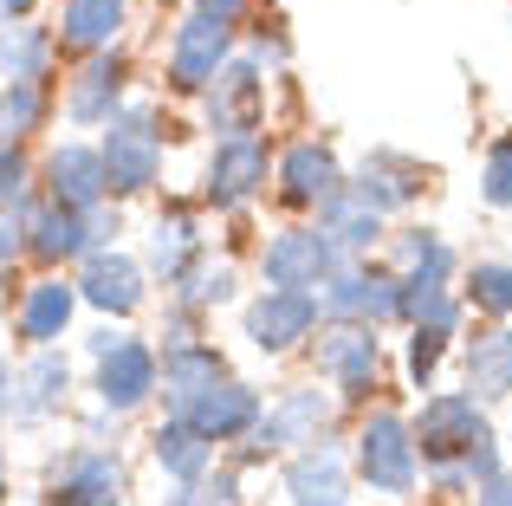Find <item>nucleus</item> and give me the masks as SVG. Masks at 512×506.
I'll return each instance as SVG.
<instances>
[{"label":"nucleus","mask_w":512,"mask_h":506,"mask_svg":"<svg viewBox=\"0 0 512 506\" xmlns=\"http://www.w3.org/2000/svg\"><path fill=\"white\" fill-rule=\"evenodd\" d=\"M104 182H111V195H143L163 182V130H156V111L150 104H124V111L104 124Z\"/></svg>","instance_id":"obj_1"},{"label":"nucleus","mask_w":512,"mask_h":506,"mask_svg":"<svg viewBox=\"0 0 512 506\" xmlns=\"http://www.w3.org/2000/svg\"><path fill=\"white\" fill-rule=\"evenodd\" d=\"M409 435H415V455H422V468H461L474 448H487V442H493L487 409H480L467 390H441V396H428Z\"/></svg>","instance_id":"obj_2"},{"label":"nucleus","mask_w":512,"mask_h":506,"mask_svg":"<svg viewBox=\"0 0 512 506\" xmlns=\"http://www.w3.org/2000/svg\"><path fill=\"white\" fill-rule=\"evenodd\" d=\"M130 474L117 461V448H65L46 468V506H124Z\"/></svg>","instance_id":"obj_3"},{"label":"nucleus","mask_w":512,"mask_h":506,"mask_svg":"<svg viewBox=\"0 0 512 506\" xmlns=\"http://www.w3.org/2000/svg\"><path fill=\"white\" fill-rule=\"evenodd\" d=\"M318 312L338 318V325H389V318H402V279L383 273V266H338V273L318 286Z\"/></svg>","instance_id":"obj_4"},{"label":"nucleus","mask_w":512,"mask_h":506,"mask_svg":"<svg viewBox=\"0 0 512 506\" xmlns=\"http://www.w3.org/2000/svg\"><path fill=\"white\" fill-rule=\"evenodd\" d=\"M357 468L376 494H409L422 481V455H415V435L396 409H376L370 422L357 429Z\"/></svg>","instance_id":"obj_5"},{"label":"nucleus","mask_w":512,"mask_h":506,"mask_svg":"<svg viewBox=\"0 0 512 506\" xmlns=\"http://www.w3.org/2000/svg\"><path fill=\"white\" fill-rule=\"evenodd\" d=\"M338 266H350V260L331 247L325 228H286V234H273L266 253H260L266 286H279V292H312V299H318V286H325Z\"/></svg>","instance_id":"obj_6"},{"label":"nucleus","mask_w":512,"mask_h":506,"mask_svg":"<svg viewBox=\"0 0 512 506\" xmlns=\"http://www.w3.org/2000/svg\"><path fill=\"white\" fill-rule=\"evenodd\" d=\"M331 429V396L325 390H286L273 409H260V422H253V448L240 461H266L279 455V448H318Z\"/></svg>","instance_id":"obj_7"},{"label":"nucleus","mask_w":512,"mask_h":506,"mask_svg":"<svg viewBox=\"0 0 512 506\" xmlns=\"http://www.w3.org/2000/svg\"><path fill=\"white\" fill-rule=\"evenodd\" d=\"M227 59H234V26L208 20V13H188L175 26V46H169V85L175 91H208Z\"/></svg>","instance_id":"obj_8"},{"label":"nucleus","mask_w":512,"mask_h":506,"mask_svg":"<svg viewBox=\"0 0 512 506\" xmlns=\"http://www.w3.org/2000/svg\"><path fill=\"white\" fill-rule=\"evenodd\" d=\"M312 325H318V299H312V292H279V286H266L260 299L247 305V338H253V351H266V357L305 344V338H312Z\"/></svg>","instance_id":"obj_9"},{"label":"nucleus","mask_w":512,"mask_h":506,"mask_svg":"<svg viewBox=\"0 0 512 506\" xmlns=\"http://www.w3.org/2000/svg\"><path fill=\"white\" fill-rule=\"evenodd\" d=\"M98 409L104 416H130V409H143L156 396V351L143 338H124L111 357H98Z\"/></svg>","instance_id":"obj_10"},{"label":"nucleus","mask_w":512,"mask_h":506,"mask_svg":"<svg viewBox=\"0 0 512 506\" xmlns=\"http://www.w3.org/2000/svg\"><path fill=\"white\" fill-rule=\"evenodd\" d=\"M175 422H188L201 442L221 448V442H234V435H253V422H260V396H253L240 377H221L214 390H201Z\"/></svg>","instance_id":"obj_11"},{"label":"nucleus","mask_w":512,"mask_h":506,"mask_svg":"<svg viewBox=\"0 0 512 506\" xmlns=\"http://www.w3.org/2000/svg\"><path fill=\"white\" fill-rule=\"evenodd\" d=\"M104 195H111V182H104V156L91 143H59L46 156V202L91 215V208H104Z\"/></svg>","instance_id":"obj_12"},{"label":"nucleus","mask_w":512,"mask_h":506,"mask_svg":"<svg viewBox=\"0 0 512 506\" xmlns=\"http://www.w3.org/2000/svg\"><path fill=\"white\" fill-rule=\"evenodd\" d=\"M124 78H130V65H124V52H91L85 65H78V78H72V91H65V117L72 124H111L117 111H124Z\"/></svg>","instance_id":"obj_13"},{"label":"nucleus","mask_w":512,"mask_h":506,"mask_svg":"<svg viewBox=\"0 0 512 506\" xmlns=\"http://www.w3.org/2000/svg\"><path fill=\"white\" fill-rule=\"evenodd\" d=\"M266 143L260 137H234V143H214L208 156V202L214 208H247L253 195L266 189Z\"/></svg>","instance_id":"obj_14"},{"label":"nucleus","mask_w":512,"mask_h":506,"mask_svg":"<svg viewBox=\"0 0 512 506\" xmlns=\"http://www.w3.org/2000/svg\"><path fill=\"white\" fill-rule=\"evenodd\" d=\"M376 370H383V351H376V331L363 325H338L318 338V377H331L344 396H370Z\"/></svg>","instance_id":"obj_15"},{"label":"nucleus","mask_w":512,"mask_h":506,"mask_svg":"<svg viewBox=\"0 0 512 506\" xmlns=\"http://www.w3.org/2000/svg\"><path fill=\"white\" fill-rule=\"evenodd\" d=\"M208 124L221 130V143L234 137H253L260 124V65L253 59H227L208 85Z\"/></svg>","instance_id":"obj_16"},{"label":"nucleus","mask_w":512,"mask_h":506,"mask_svg":"<svg viewBox=\"0 0 512 506\" xmlns=\"http://www.w3.org/2000/svg\"><path fill=\"white\" fill-rule=\"evenodd\" d=\"M78 286V299L85 305H98L104 318H130L143 305V266L130 260V253H85V273L72 279Z\"/></svg>","instance_id":"obj_17"},{"label":"nucleus","mask_w":512,"mask_h":506,"mask_svg":"<svg viewBox=\"0 0 512 506\" xmlns=\"http://www.w3.org/2000/svg\"><path fill=\"white\" fill-rule=\"evenodd\" d=\"M65 390H72V364L59 351H33L20 370H13V396H7V416L13 422H46L65 409Z\"/></svg>","instance_id":"obj_18"},{"label":"nucleus","mask_w":512,"mask_h":506,"mask_svg":"<svg viewBox=\"0 0 512 506\" xmlns=\"http://www.w3.org/2000/svg\"><path fill=\"white\" fill-rule=\"evenodd\" d=\"M344 189V169L325 143H292L286 163H279V202L286 208H325Z\"/></svg>","instance_id":"obj_19"},{"label":"nucleus","mask_w":512,"mask_h":506,"mask_svg":"<svg viewBox=\"0 0 512 506\" xmlns=\"http://www.w3.org/2000/svg\"><path fill=\"white\" fill-rule=\"evenodd\" d=\"M227 377V364H221V351L214 344H175V351H163V364H156V390H163V403H169V416H182L188 403H195L201 390H214V383Z\"/></svg>","instance_id":"obj_20"},{"label":"nucleus","mask_w":512,"mask_h":506,"mask_svg":"<svg viewBox=\"0 0 512 506\" xmlns=\"http://www.w3.org/2000/svg\"><path fill=\"white\" fill-rule=\"evenodd\" d=\"M286 500L292 506H350V468H344L338 448L318 442V448H305V455H292Z\"/></svg>","instance_id":"obj_21"},{"label":"nucleus","mask_w":512,"mask_h":506,"mask_svg":"<svg viewBox=\"0 0 512 506\" xmlns=\"http://www.w3.org/2000/svg\"><path fill=\"white\" fill-rule=\"evenodd\" d=\"M72 312H78V286L72 279H39V286H26V299H20V338L33 344V351H52V344L65 338V325H72Z\"/></svg>","instance_id":"obj_22"},{"label":"nucleus","mask_w":512,"mask_h":506,"mask_svg":"<svg viewBox=\"0 0 512 506\" xmlns=\"http://www.w3.org/2000/svg\"><path fill=\"white\" fill-rule=\"evenodd\" d=\"M350 189H357L363 208L389 215V208H409V202H415V189H422V169H415L409 156H396V150H370V156H363V176L350 182Z\"/></svg>","instance_id":"obj_23"},{"label":"nucleus","mask_w":512,"mask_h":506,"mask_svg":"<svg viewBox=\"0 0 512 506\" xmlns=\"http://www.w3.org/2000/svg\"><path fill=\"white\" fill-rule=\"evenodd\" d=\"M467 396H474L480 409L512 396V325H493L467 344Z\"/></svg>","instance_id":"obj_24"},{"label":"nucleus","mask_w":512,"mask_h":506,"mask_svg":"<svg viewBox=\"0 0 512 506\" xmlns=\"http://www.w3.org/2000/svg\"><path fill=\"white\" fill-rule=\"evenodd\" d=\"M124 13H130V0H65L59 7V39L72 52H111V39L124 33Z\"/></svg>","instance_id":"obj_25"},{"label":"nucleus","mask_w":512,"mask_h":506,"mask_svg":"<svg viewBox=\"0 0 512 506\" xmlns=\"http://www.w3.org/2000/svg\"><path fill=\"white\" fill-rule=\"evenodd\" d=\"M201 260V228L188 208H163L150 228V273L163 279V286H175V279L188 273V266Z\"/></svg>","instance_id":"obj_26"},{"label":"nucleus","mask_w":512,"mask_h":506,"mask_svg":"<svg viewBox=\"0 0 512 506\" xmlns=\"http://www.w3.org/2000/svg\"><path fill=\"white\" fill-rule=\"evenodd\" d=\"M318 228L331 234V247H338L344 260H350V253H370L376 241H383V215H376V208H363L350 182H344L338 195H331L325 208H318Z\"/></svg>","instance_id":"obj_27"},{"label":"nucleus","mask_w":512,"mask_h":506,"mask_svg":"<svg viewBox=\"0 0 512 506\" xmlns=\"http://www.w3.org/2000/svg\"><path fill=\"white\" fill-rule=\"evenodd\" d=\"M52 59H59V39L46 33V26H0V72H7V85H46Z\"/></svg>","instance_id":"obj_28"},{"label":"nucleus","mask_w":512,"mask_h":506,"mask_svg":"<svg viewBox=\"0 0 512 506\" xmlns=\"http://www.w3.org/2000/svg\"><path fill=\"white\" fill-rule=\"evenodd\" d=\"M150 455H156V468L169 474L175 487H188V481H201V474H214V442H201L188 422H163V429L150 435Z\"/></svg>","instance_id":"obj_29"},{"label":"nucleus","mask_w":512,"mask_h":506,"mask_svg":"<svg viewBox=\"0 0 512 506\" xmlns=\"http://www.w3.org/2000/svg\"><path fill=\"white\" fill-rule=\"evenodd\" d=\"M26 253H39L46 266L85 260V215H72V208H59V202H39L33 228H26Z\"/></svg>","instance_id":"obj_30"},{"label":"nucleus","mask_w":512,"mask_h":506,"mask_svg":"<svg viewBox=\"0 0 512 506\" xmlns=\"http://www.w3.org/2000/svg\"><path fill=\"white\" fill-rule=\"evenodd\" d=\"M448 273H454V247L441 241L435 228L396 234V279H415V286H448Z\"/></svg>","instance_id":"obj_31"},{"label":"nucleus","mask_w":512,"mask_h":506,"mask_svg":"<svg viewBox=\"0 0 512 506\" xmlns=\"http://www.w3.org/2000/svg\"><path fill=\"white\" fill-rule=\"evenodd\" d=\"M227 299H234V266L227 260H208V253H201V260L175 279V305H182V312H208V305H227Z\"/></svg>","instance_id":"obj_32"},{"label":"nucleus","mask_w":512,"mask_h":506,"mask_svg":"<svg viewBox=\"0 0 512 506\" xmlns=\"http://www.w3.org/2000/svg\"><path fill=\"white\" fill-rule=\"evenodd\" d=\"M402 318H409L415 331L454 338V325H461V305H454L448 286H415V279H402Z\"/></svg>","instance_id":"obj_33"},{"label":"nucleus","mask_w":512,"mask_h":506,"mask_svg":"<svg viewBox=\"0 0 512 506\" xmlns=\"http://www.w3.org/2000/svg\"><path fill=\"white\" fill-rule=\"evenodd\" d=\"M0 91H7V143L33 137L52 111V85H0Z\"/></svg>","instance_id":"obj_34"},{"label":"nucleus","mask_w":512,"mask_h":506,"mask_svg":"<svg viewBox=\"0 0 512 506\" xmlns=\"http://www.w3.org/2000/svg\"><path fill=\"white\" fill-rule=\"evenodd\" d=\"M163 506H240V481H234V468H221V474H201V481L175 487V494H169Z\"/></svg>","instance_id":"obj_35"},{"label":"nucleus","mask_w":512,"mask_h":506,"mask_svg":"<svg viewBox=\"0 0 512 506\" xmlns=\"http://www.w3.org/2000/svg\"><path fill=\"white\" fill-rule=\"evenodd\" d=\"M474 305L480 312H500V318H512V266H500V260H487V266H474Z\"/></svg>","instance_id":"obj_36"},{"label":"nucleus","mask_w":512,"mask_h":506,"mask_svg":"<svg viewBox=\"0 0 512 506\" xmlns=\"http://www.w3.org/2000/svg\"><path fill=\"white\" fill-rule=\"evenodd\" d=\"M480 195H487V208H512V130L487 150V176H480Z\"/></svg>","instance_id":"obj_37"},{"label":"nucleus","mask_w":512,"mask_h":506,"mask_svg":"<svg viewBox=\"0 0 512 506\" xmlns=\"http://www.w3.org/2000/svg\"><path fill=\"white\" fill-rule=\"evenodd\" d=\"M26 228H33V202L20 195V202L0 208V273H7V266L26 253Z\"/></svg>","instance_id":"obj_38"},{"label":"nucleus","mask_w":512,"mask_h":506,"mask_svg":"<svg viewBox=\"0 0 512 506\" xmlns=\"http://www.w3.org/2000/svg\"><path fill=\"white\" fill-rule=\"evenodd\" d=\"M26 182H33V163H26V150H20V143H0V208L20 202Z\"/></svg>","instance_id":"obj_39"},{"label":"nucleus","mask_w":512,"mask_h":506,"mask_svg":"<svg viewBox=\"0 0 512 506\" xmlns=\"http://www.w3.org/2000/svg\"><path fill=\"white\" fill-rule=\"evenodd\" d=\"M441 351H448V338H435V331H415V338H409V377L422 383V390L435 383V370H441Z\"/></svg>","instance_id":"obj_40"},{"label":"nucleus","mask_w":512,"mask_h":506,"mask_svg":"<svg viewBox=\"0 0 512 506\" xmlns=\"http://www.w3.org/2000/svg\"><path fill=\"white\" fill-rule=\"evenodd\" d=\"M117 234H124V215H117V208H91L85 215V253H111Z\"/></svg>","instance_id":"obj_41"},{"label":"nucleus","mask_w":512,"mask_h":506,"mask_svg":"<svg viewBox=\"0 0 512 506\" xmlns=\"http://www.w3.org/2000/svg\"><path fill=\"white\" fill-rule=\"evenodd\" d=\"M286 59H292V46L279 33H260V39H253V65H286Z\"/></svg>","instance_id":"obj_42"},{"label":"nucleus","mask_w":512,"mask_h":506,"mask_svg":"<svg viewBox=\"0 0 512 506\" xmlns=\"http://www.w3.org/2000/svg\"><path fill=\"white\" fill-rule=\"evenodd\" d=\"M474 506H512V474H493L487 487H474Z\"/></svg>","instance_id":"obj_43"},{"label":"nucleus","mask_w":512,"mask_h":506,"mask_svg":"<svg viewBox=\"0 0 512 506\" xmlns=\"http://www.w3.org/2000/svg\"><path fill=\"white\" fill-rule=\"evenodd\" d=\"M240 7H247V0H195V13H208V20H227V26L240 20Z\"/></svg>","instance_id":"obj_44"},{"label":"nucleus","mask_w":512,"mask_h":506,"mask_svg":"<svg viewBox=\"0 0 512 506\" xmlns=\"http://www.w3.org/2000/svg\"><path fill=\"white\" fill-rule=\"evenodd\" d=\"M117 344H124V331H111V325H104V331H91V338H85V351H91V357H111Z\"/></svg>","instance_id":"obj_45"},{"label":"nucleus","mask_w":512,"mask_h":506,"mask_svg":"<svg viewBox=\"0 0 512 506\" xmlns=\"http://www.w3.org/2000/svg\"><path fill=\"white\" fill-rule=\"evenodd\" d=\"M33 13V0H0V26H20Z\"/></svg>","instance_id":"obj_46"},{"label":"nucleus","mask_w":512,"mask_h":506,"mask_svg":"<svg viewBox=\"0 0 512 506\" xmlns=\"http://www.w3.org/2000/svg\"><path fill=\"white\" fill-rule=\"evenodd\" d=\"M7 396H13V370L0 364V422H7Z\"/></svg>","instance_id":"obj_47"},{"label":"nucleus","mask_w":512,"mask_h":506,"mask_svg":"<svg viewBox=\"0 0 512 506\" xmlns=\"http://www.w3.org/2000/svg\"><path fill=\"white\" fill-rule=\"evenodd\" d=\"M0 143H7V91H0Z\"/></svg>","instance_id":"obj_48"},{"label":"nucleus","mask_w":512,"mask_h":506,"mask_svg":"<svg viewBox=\"0 0 512 506\" xmlns=\"http://www.w3.org/2000/svg\"><path fill=\"white\" fill-rule=\"evenodd\" d=\"M0 500H7V461H0Z\"/></svg>","instance_id":"obj_49"}]
</instances>
